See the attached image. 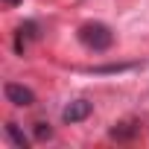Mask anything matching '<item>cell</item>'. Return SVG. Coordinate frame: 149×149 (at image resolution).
Segmentation results:
<instances>
[{"mask_svg": "<svg viewBox=\"0 0 149 149\" xmlns=\"http://www.w3.org/2000/svg\"><path fill=\"white\" fill-rule=\"evenodd\" d=\"M6 137L18 146V149H29V137L24 134V129L18 123H6Z\"/></svg>", "mask_w": 149, "mask_h": 149, "instance_id": "obj_5", "label": "cell"}, {"mask_svg": "<svg viewBox=\"0 0 149 149\" xmlns=\"http://www.w3.org/2000/svg\"><path fill=\"white\" fill-rule=\"evenodd\" d=\"M35 35H38V24H35V21L21 24V26H18V41H15V50H18V53H24L26 41H29V38H35Z\"/></svg>", "mask_w": 149, "mask_h": 149, "instance_id": "obj_4", "label": "cell"}, {"mask_svg": "<svg viewBox=\"0 0 149 149\" xmlns=\"http://www.w3.org/2000/svg\"><path fill=\"white\" fill-rule=\"evenodd\" d=\"M3 3H6V6H18V3H21V0H3Z\"/></svg>", "mask_w": 149, "mask_h": 149, "instance_id": "obj_7", "label": "cell"}, {"mask_svg": "<svg viewBox=\"0 0 149 149\" xmlns=\"http://www.w3.org/2000/svg\"><path fill=\"white\" fill-rule=\"evenodd\" d=\"M91 111H94V105L88 100H73V102H67L61 108V120L64 123H82V120L91 117Z\"/></svg>", "mask_w": 149, "mask_h": 149, "instance_id": "obj_3", "label": "cell"}, {"mask_svg": "<svg viewBox=\"0 0 149 149\" xmlns=\"http://www.w3.org/2000/svg\"><path fill=\"white\" fill-rule=\"evenodd\" d=\"M79 41H82L88 50H94V53H105V50L114 44V32H111V26L94 21V24L79 26Z\"/></svg>", "mask_w": 149, "mask_h": 149, "instance_id": "obj_1", "label": "cell"}, {"mask_svg": "<svg viewBox=\"0 0 149 149\" xmlns=\"http://www.w3.org/2000/svg\"><path fill=\"white\" fill-rule=\"evenodd\" d=\"M35 137H38V140H50V137H53V129H50L47 123H35Z\"/></svg>", "mask_w": 149, "mask_h": 149, "instance_id": "obj_6", "label": "cell"}, {"mask_svg": "<svg viewBox=\"0 0 149 149\" xmlns=\"http://www.w3.org/2000/svg\"><path fill=\"white\" fill-rule=\"evenodd\" d=\"M3 94H6V100H9L12 105H21V108H26V105L35 102V94H32L26 85H21V82H6V85H3Z\"/></svg>", "mask_w": 149, "mask_h": 149, "instance_id": "obj_2", "label": "cell"}]
</instances>
